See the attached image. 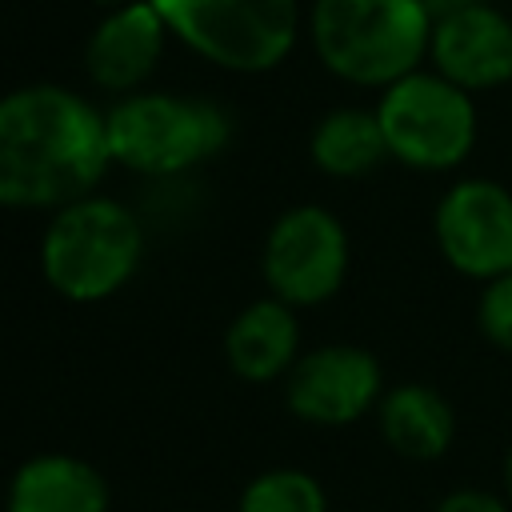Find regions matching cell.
Listing matches in <instances>:
<instances>
[{
    "label": "cell",
    "mask_w": 512,
    "mask_h": 512,
    "mask_svg": "<svg viewBox=\"0 0 512 512\" xmlns=\"http://www.w3.org/2000/svg\"><path fill=\"white\" fill-rule=\"evenodd\" d=\"M104 116L76 92L36 84L0 100V204L64 208L104 176Z\"/></svg>",
    "instance_id": "cell-1"
},
{
    "label": "cell",
    "mask_w": 512,
    "mask_h": 512,
    "mask_svg": "<svg viewBox=\"0 0 512 512\" xmlns=\"http://www.w3.org/2000/svg\"><path fill=\"white\" fill-rule=\"evenodd\" d=\"M312 44L336 76L388 88L428 52L432 12L424 0H316Z\"/></svg>",
    "instance_id": "cell-2"
},
{
    "label": "cell",
    "mask_w": 512,
    "mask_h": 512,
    "mask_svg": "<svg viewBox=\"0 0 512 512\" xmlns=\"http://www.w3.org/2000/svg\"><path fill=\"white\" fill-rule=\"evenodd\" d=\"M140 252L144 236L136 216L104 196H84L56 208L40 240L44 280L76 304H92L120 292L136 272Z\"/></svg>",
    "instance_id": "cell-3"
},
{
    "label": "cell",
    "mask_w": 512,
    "mask_h": 512,
    "mask_svg": "<svg viewBox=\"0 0 512 512\" xmlns=\"http://www.w3.org/2000/svg\"><path fill=\"white\" fill-rule=\"evenodd\" d=\"M376 116L388 140V156L408 168H456L476 144L472 92L456 88L440 72H408L404 80L388 84Z\"/></svg>",
    "instance_id": "cell-4"
},
{
    "label": "cell",
    "mask_w": 512,
    "mask_h": 512,
    "mask_svg": "<svg viewBox=\"0 0 512 512\" xmlns=\"http://www.w3.org/2000/svg\"><path fill=\"white\" fill-rule=\"evenodd\" d=\"M104 128L112 160L148 176L184 172L228 140L220 108L180 96H132L104 116Z\"/></svg>",
    "instance_id": "cell-5"
},
{
    "label": "cell",
    "mask_w": 512,
    "mask_h": 512,
    "mask_svg": "<svg viewBox=\"0 0 512 512\" xmlns=\"http://www.w3.org/2000/svg\"><path fill=\"white\" fill-rule=\"evenodd\" d=\"M164 24L200 56L264 72L280 64L296 40V0H148Z\"/></svg>",
    "instance_id": "cell-6"
},
{
    "label": "cell",
    "mask_w": 512,
    "mask_h": 512,
    "mask_svg": "<svg viewBox=\"0 0 512 512\" xmlns=\"http://www.w3.org/2000/svg\"><path fill=\"white\" fill-rule=\"evenodd\" d=\"M348 272L344 224L316 204L284 212L264 244V280L284 304L328 300Z\"/></svg>",
    "instance_id": "cell-7"
},
{
    "label": "cell",
    "mask_w": 512,
    "mask_h": 512,
    "mask_svg": "<svg viewBox=\"0 0 512 512\" xmlns=\"http://www.w3.org/2000/svg\"><path fill=\"white\" fill-rule=\"evenodd\" d=\"M436 244L444 260L472 276L496 280L512 272V192L496 180H460L436 204Z\"/></svg>",
    "instance_id": "cell-8"
},
{
    "label": "cell",
    "mask_w": 512,
    "mask_h": 512,
    "mask_svg": "<svg viewBox=\"0 0 512 512\" xmlns=\"http://www.w3.org/2000/svg\"><path fill=\"white\" fill-rule=\"evenodd\" d=\"M380 400V364L352 344H328L288 368V408L308 424H352Z\"/></svg>",
    "instance_id": "cell-9"
},
{
    "label": "cell",
    "mask_w": 512,
    "mask_h": 512,
    "mask_svg": "<svg viewBox=\"0 0 512 512\" xmlns=\"http://www.w3.org/2000/svg\"><path fill=\"white\" fill-rule=\"evenodd\" d=\"M428 56L436 72L464 92L500 88L512 80V20L488 0L448 12L432 20Z\"/></svg>",
    "instance_id": "cell-10"
},
{
    "label": "cell",
    "mask_w": 512,
    "mask_h": 512,
    "mask_svg": "<svg viewBox=\"0 0 512 512\" xmlns=\"http://www.w3.org/2000/svg\"><path fill=\"white\" fill-rule=\"evenodd\" d=\"M164 16L152 8V4H132V8H120L112 12L92 44H88V72L96 84L104 88H132L140 84L156 60H160V48H164Z\"/></svg>",
    "instance_id": "cell-11"
},
{
    "label": "cell",
    "mask_w": 512,
    "mask_h": 512,
    "mask_svg": "<svg viewBox=\"0 0 512 512\" xmlns=\"http://www.w3.org/2000/svg\"><path fill=\"white\" fill-rule=\"evenodd\" d=\"M8 512H108V484L76 456H32L8 484Z\"/></svg>",
    "instance_id": "cell-12"
},
{
    "label": "cell",
    "mask_w": 512,
    "mask_h": 512,
    "mask_svg": "<svg viewBox=\"0 0 512 512\" xmlns=\"http://www.w3.org/2000/svg\"><path fill=\"white\" fill-rule=\"evenodd\" d=\"M300 328L292 316V304L284 300H256L248 304L224 332V356L236 376L244 380H276L296 364Z\"/></svg>",
    "instance_id": "cell-13"
},
{
    "label": "cell",
    "mask_w": 512,
    "mask_h": 512,
    "mask_svg": "<svg viewBox=\"0 0 512 512\" xmlns=\"http://www.w3.org/2000/svg\"><path fill=\"white\" fill-rule=\"evenodd\" d=\"M380 432L408 460H436L456 436L452 404L428 384H400L380 400Z\"/></svg>",
    "instance_id": "cell-14"
},
{
    "label": "cell",
    "mask_w": 512,
    "mask_h": 512,
    "mask_svg": "<svg viewBox=\"0 0 512 512\" xmlns=\"http://www.w3.org/2000/svg\"><path fill=\"white\" fill-rule=\"evenodd\" d=\"M388 156V140L376 112L336 108L312 132V160L328 176H364Z\"/></svg>",
    "instance_id": "cell-15"
},
{
    "label": "cell",
    "mask_w": 512,
    "mask_h": 512,
    "mask_svg": "<svg viewBox=\"0 0 512 512\" xmlns=\"http://www.w3.org/2000/svg\"><path fill=\"white\" fill-rule=\"evenodd\" d=\"M240 512H328V496L316 476L300 468H272L244 488Z\"/></svg>",
    "instance_id": "cell-16"
},
{
    "label": "cell",
    "mask_w": 512,
    "mask_h": 512,
    "mask_svg": "<svg viewBox=\"0 0 512 512\" xmlns=\"http://www.w3.org/2000/svg\"><path fill=\"white\" fill-rule=\"evenodd\" d=\"M476 320H480V332L488 344H496L500 352H512V272L484 284Z\"/></svg>",
    "instance_id": "cell-17"
},
{
    "label": "cell",
    "mask_w": 512,
    "mask_h": 512,
    "mask_svg": "<svg viewBox=\"0 0 512 512\" xmlns=\"http://www.w3.org/2000/svg\"><path fill=\"white\" fill-rule=\"evenodd\" d=\"M432 512H512V504L500 500L496 492H484V488H456Z\"/></svg>",
    "instance_id": "cell-18"
},
{
    "label": "cell",
    "mask_w": 512,
    "mask_h": 512,
    "mask_svg": "<svg viewBox=\"0 0 512 512\" xmlns=\"http://www.w3.org/2000/svg\"><path fill=\"white\" fill-rule=\"evenodd\" d=\"M472 4H484V0H424V8L432 12V20H440L448 12H460V8H472Z\"/></svg>",
    "instance_id": "cell-19"
},
{
    "label": "cell",
    "mask_w": 512,
    "mask_h": 512,
    "mask_svg": "<svg viewBox=\"0 0 512 512\" xmlns=\"http://www.w3.org/2000/svg\"><path fill=\"white\" fill-rule=\"evenodd\" d=\"M504 480H508V504H512V452H508V460H504Z\"/></svg>",
    "instance_id": "cell-20"
}]
</instances>
